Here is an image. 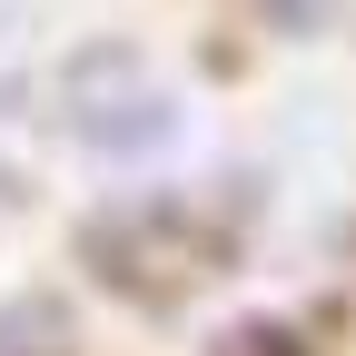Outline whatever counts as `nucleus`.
<instances>
[{"label":"nucleus","mask_w":356,"mask_h":356,"mask_svg":"<svg viewBox=\"0 0 356 356\" xmlns=\"http://www.w3.org/2000/svg\"><path fill=\"white\" fill-rule=\"evenodd\" d=\"M228 356H307L287 327H248V337H228Z\"/></svg>","instance_id":"obj_1"}]
</instances>
